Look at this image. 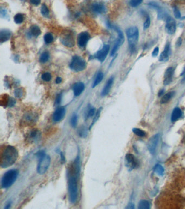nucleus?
Instances as JSON below:
<instances>
[{
    "instance_id": "nucleus-38",
    "label": "nucleus",
    "mask_w": 185,
    "mask_h": 209,
    "mask_svg": "<svg viewBox=\"0 0 185 209\" xmlns=\"http://www.w3.org/2000/svg\"><path fill=\"white\" fill-rule=\"evenodd\" d=\"M133 133H135V135H136L140 137H144L146 133L144 132V131H143L142 130L138 128H134L132 129Z\"/></svg>"
},
{
    "instance_id": "nucleus-18",
    "label": "nucleus",
    "mask_w": 185,
    "mask_h": 209,
    "mask_svg": "<svg viewBox=\"0 0 185 209\" xmlns=\"http://www.w3.org/2000/svg\"><path fill=\"white\" fill-rule=\"evenodd\" d=\"M174 70H175L174 68L173 67H169L167 68V70L165 71L164 80H163V83L165 85H168L172 82L174 74Z\"/></svg>"
},
{
    "instance_id": "nucleus-35",
    "label": "nucleus",
    "mask_w": 185,
    "mask_h": 209,
    "mask_svg": "<svg viewBox=\"0 0 185 209\" xmlns=\"http://www.w3.org/2000/svg\"><path fill=\"white\" fill-rule=\"evenodd\" d=\"M77 122H78V115L76 113H74L72 115L70 119L71 126L73 128L76 127L77 125Z\"/></svg>"
},
{
    "instance_id": "nucleus-45",
    "label": "nucleus",
    "mask_w": 185,
    "mask_h": 209,
    "mask_svg": "<svg viewBox=\"0 0 185 209\" xmlns=\"http://www.w3.org/2000/svg\"><path fill=\"white\" fill-rule=\"evenodd\" d=\"M46 154L45 153V151L44 150H40V151H39L38 152H37V153L36 154V156L38 157V159H39L41 158L42 157L44 156L45 155H46Z\"/></svg>"
},
{
    "instance_id": "nucleus-22",
    "label": "nucleus",
    "mask_w": 185,
    "mask_h": 209,
    "mask_svg": "<svg viewBox=\"0 0 185 209\" xmlns=\"http://www.w3.org/2000/svg\"><path fill=\"white\" fill-rule=\"evenodd\" d=\"M114 77L113 76L111 77L108 81L106 83V85L104 87L103 90L101 93V95L103 97H105L106 95L109 94V92L111 89L112 86L114 83Z\"/></svg>"
},
{
    "instance_id": "nucleus-31",
    "label": "nucleus",
    "mask_w": 185,
    "mask_h": 209,
    "mask_svg": "<svg viewBox=\"0 0 185 209\" xmlns=\"http://www.w3.org/2000/svg\"><path fill=\"white\" fill-rule=\"evenodd\" d=\"M149 208H150V203L147 200H141L138 204L139 209H149Z\"/></svg>"
},
{
    "instance_id": "nucleus-36",
    "label": "nucleus",
    "mask_w": 185,
    "mask_h": 209,
    "mask_svg": "<svg viewBox=\"0 0 185 209\" xmlns=\"http://www.w3.org/2000/svg\"><path fill=\"white\" fill-rule=\"evenodd\" d=\"M24 16L22 14H17L14 16V21L17 24H20L24 21Z\"/></svg>"
},
{
    "instance_id": "nucleus-48",
    "label": "nucleus",
    "mask_w": 185,
    "mask_h": 209,
    "mask_svg": "<svg viewBox=\"0 0 185 209\" xmlns=\"http://www.w3.org/2000/svg\"><path fill=\"white\" fill-rule=\"evenodd\" d=\"M30 3L34 6H38L41 2V0H30Z\"/></svg>"
},
{
    "instance_id": "nucleus-15",
    "label": "nucleus",
    "mask_w": 185,
    "mask_h": 209,
    "mask_svg": "<svg viewBox=\"0 0 185 209\" xmlns=\"http://www.w3.org/2000/svg\"><path fill=\"white\" fill-rule=\"evenodd\" d=\"M90 39V35L87 32H84L80 33L78 39H77V42L78 44L79 45L80 47H85L86 45L88 44V40Z\"/></svg>"
},
{
    "instance_id": "nucleus-9",
    "label": "nucleus",
    "mask_w": 185,
    "mask_h": 209,
    "mask_svg": "<svg viewBox=\"0 0 185 209\" xmlns=\"http://www.w3.org/2000/svg\"><path fill=\"white\" fill-rule=\"evenodd\" d=\"M60 41L62 44L68 47H73L74 45V37L70 32L65 31L63 33L60 37Z\"/></svg>"
},
{
    "instance_id": "nucleus-33",
    "label": "nucleus",
    "mask_w": 185,
    "mask_h": 209,
    "mask_svg": "<svg viewBox=\"0 0 185 209\" xmlns=\"http://www.w3.org/2000/svg\"><path fill=\"white\" fill-rule=\"evenodd\" d=\"M41 13L43 16L45 18H48L50 15V11L46 4H42L41 6Z\"/></svg>"
},
{
    "instance_id": "nucleus-12",
    "label": "nucleus",
    "mask_w": 185,
    "mask_h": 209,
    "mask_svg": "<svg viewBox=\"0 0 185 209\" xmlns=\"http://www.w3.org/2000/svg\"><path fill=\"white\" fill-rule=\"evenodd\" d=\"M176 29V22L173 18L168 16L166 19V30L169 34H173L175 32Z\"/></svg>"
},
{
    "instance_id": "nucleus-13",
    "label": "nucleus",
    "mask_w": 185,
    "mask_h": 209,
    "mask_svg": "<svg viewBox=\"0 0 185 209\" xmlns=\"http://www.w3.org/2000/svg\"><path fill=\"white\" fill-rule=\"evenodd\" d=\"M159 141V135L158 134L153 136L149 139L148 143V148L150 153L152 154H155Z\"/></svg>"
},
{
    "instance_id": "nucleus-10",
    "label": "nucleus",
    "mask_w": 185,
    "mask_h": 209,
    "mask_svg": "<svg viewBox=\"0 0 185 209\" xmlns=\"http://www.w3.org/2000/svg\"><path fill=\"white\" fill-rule=\"evenodd\" d=\"M38 119V115L34 112H28L26 113L22 118V123L25 125L31 126L34 125Z\"/></svg>"
},
{
    "instance_id": "nucleus-53",
    "label": "nucleus",
    "mask_w": 185,
    "mask_h": 209,
    "mask_svg": "<svg viewBox=\"0 0 185 209\" xmlns=\"http://www.w3.org/2000/svg\"><path fill=\"white\" fill-rule=\"evenodd\" d=\"M181 43H182V40H181V39L179 38L178 39V40L177 41V43H176V45H177L178 46H180L181 44Z\"/></svg>"
},
{
    "instance_id": "nucleus-3",
    "label": "nucleus",
    "mask_w": 185,
    "mask_h": 209,
    "mask_svg": "<svg viewBox=\"0 0 185 209\" xmlns=\"http://www.w3.org/2000/svg\"><path fill=\"white\" fill-rule=\"evenodd\" d=\"M126 34L129 43L130 51L131 52H135L136 45L137 44L139 38V31L137 27H129L126 31Z\"/></svg>"
},
{
    "instance_id": "nucleus-44",
    "label": "nucleus",
    "mask_w": 185,
    "mask_h": 209,
    "mask_svg": "<svg viewBox=\"0 0 185 209\" xmlns=\"http://www.w3.org/2000/svg\"><path fill=\"white\" fill-rule=\"evenodd\" d=\"M16 101L15 99H13V97H9L7 101V105L9 107H13L15 105Z\"/></svg>"
},
{
    "instance_id": "nucleus-46",
    "label": "nucleus",
    "mask_w": 185,
    "mask_h": 209,
    "mask_svg": "<svg viewBox=\"0 0 185 209\" xmlns=\"http://www.w3.org/2000/svg\"><path fill=\"white\" fill-rule=\"evenodd\" d=\"M62 94H59L57 95L56 97V101H55V103H56V105H59L60 103H61V101H62Z\"/></svg>"
},
{
    "instance_id": "nucleus-17",
    "label": "nucleus",
    "mask_w": 185,
    "mask_h": 209,
    "mask_svg": "<svg viewBox=\"0 0 185 209\" xmlns=\"http://www.w3.org/2000/svg\"><path fill=\"white\" fill-rule=\"evenodd\" d=\"M110 50V46L109 45H104L103 48L97 52L96 57L99 61L103 62L106 59V56H108Z\"/></svg>"
},
{
    "instance_id": "nucleus-30",
    "label": "nucleus",
    "mask_w": 185,
    "mask_h": 209,
    "mask_svg": "<svg viewBox=\"0 0 185 209\" xmlns=\"http://www.w3.org/2000/svg\"><path fill=\"white\" fill-rule=\"evenodd\" d=\"M102 110V108L100 107V109H98L97 111H96V114L94 115V118L93 119L92 122V123H91L90 127H89V130H91V128L94 125V124L97 122V121L98 120V119L100 117V113H101Z\"/></svg>"
},
{
    "instance_id": "nucleus-24",
    "label": "nucleus",
    "mask_w": 185,
    "mask_h": 209,
    "mask_svg": "<svg viewBox=\"0 0 185 209\" xmlns=\"http://www.w3.org/2000/svg\"><path fill=\"white\" fill-rule=\"evenodd\" d=\"M182 112L181 109L179 107H176L174 109L171 115V121L172 122H175L178 121L179 118L181 117Z\"/></svg>"
},
{
    "instance_id": "nucleus-55",
    "label": "nucleus",
    "mask_w": 185,
    "mask_h": 209,
    "mask_svg": "<svg viewBox=\"0 0 185 209\" xmlns=\"http://www.w3.org/2000/svg\"></svg>"
},
{
    "instance_id": "nucleus-11",
    "label": "nucleus",
    "mask_w": 185,
    "mask_h": 209,
    "mask_svg": "<svg viewBox=\"0 0 185 209\" xmlns=\"http://www.w3.org/2000/svg\"><path fill=\"white\" fill-rule=\"evenodd\" d=\"M125 164L127 168L130 170H132L138 166V162L134 155L127 154L125 158Z\"/></svg>"
},
{
    "instance_id": "nucleus-40",
    "label": "nucleus",
    "mask_w": 185,
    "mask_h": 209,
    "mask_svg": "<svg viewBox=\"0 0 185 209\" xmlns=\"http://www.w3.org/2000/svg\"><path fill=\"white\" fill-rule=\"evenodd\" d=\"M143 0H130L129 4L132 7H137L142 3Z\"/></svg>"
},
{
    "instance_id": "nucleus-26",
    "label": "nucleus",
    "mask_w": 185,
    "mask_h": 209,
    "mask_svg": "<svg viewBox=\"0 0 185 209\" xmlns=\"http://www.w3.org/2000/svg\"><path fill=\"white\" fill-rule=\"evenodd\" d=\"M30 32L33 36L35 37H38L41 34V31L39 27L36 25H33L30 28Z\"/></svg>"
},
{
    "instance_id": "nucleus-43",
    "label": "nucleus",
    "mask_w": 185,
    "mask_h": 209,
    "mask_svg": "<svg viewBox=\"0 0 185 209\" xmlns=\"http://www.w3.org/2000/svg\"><path fill=\"white\" fill-rule=\"evenodd\" d=\"M174 14L175 17L176 19H180L181 18V13L180 12L179 10L176 7L174 8Z\"/></svg>"
},
{
    "instance_id": "nucleus-6",
    "label": "nucleus",
    "mask_w": 185,
    "mask_h": 209,
    "mask_svg": "<svg viewBox=\"0 0 185 209\" xmlns=\"http://www.w3.org/2000/svg\"><path fill=\"white\" fill-rule=\"evenodd\" d=\"M37 172L40 175L44 174L47 172L51 164V157L49 155H45L38 159Z\"/></svg>"
},
{
    "instance_id": "nucleus-19",
    "label": "nucleus",
    "mask_w": 185,
    "mask_h": 209,
    "mask_svg": "<svg viewBox=\"0 0 185 209\" xmlns=\"http://www.w3.org/2000/svg\"><path fill=\"white\" fill-rule=\"evenodd\" d=\"M91 9L94 13L99 14L106 13V6L101 2H95L92 4Z\"/></svg>"
},
{
    "instance_id": "nucleus-34",
    "label": "nucleus",
    "mask_w": 185,
    "mask_h": 209,
    "mask_svg": "<svg viewBox=\"0 0 185 209\" xmlns=\"http://www.w3.org/2000/svg\"><path fill=\"white\" fill-rule=\"evenodd\" d=\"M50 59V54L48 52H44L41 54L40 57V62L42 63L47 62Z\"/></svg>"
},
{
    "instance_id": "nucleus-50",
    "label": "nucleus",
    "mask_w": 185,
    "mask_h": 209,
    "mask_svg": "<svg viewBox=\"0 0 185 209\" xmlns=\"http://www.w3.org/2000/svg\"><path fill=\"white\" fill-rule=\"evenodd\" d=\"M62 82V79L60 77H58L56 80V84H59Z\"/></svg>"
},
{
    "instance_id": "nucleus-52",
    "label": "nucleus",
    "mask_w": 185,
    "mask_h": 209,
    "mask_svg": "<svg viewBox=\"0 0 185 209\" xmlns=\"http://www.w3.org/2000/svg\"><path fill=\"white\" fill-rule=\"evenodd\" d=\"M11 205H12V203L10 202H9L6 205V206L4 207V209H8L10 208L11 206Z\"/></svg>"
},
{
    "instance_id": "nucleus-20",
    "label": "nucleus",
    "mask_w": 185,
    "mask_h": 209,
    "mask_svg": "<svg viewBox=\"0 0 185 209\" xmlns=\"http://www.w3.org/2000/svg\"><path fill=\"white\" fill-rule=\"evenodd\" d=\"M170 45L169 43H167L165 46L164 50L162 51L160 55L159 61L160 62H166L169 59V57L170 55Z\"/></svg>"
},
{
    "instance_id": "nucleus-16",
    "label": "nucleus",
    "mask_w": 185,
    "mask_h": 209,
    "mask_svg": "<svg viewBox=\"0 0 185 209\" xmlns=\"http://www.w3.org/2000/svg\"><path fill=\"white\" fill-rule=\"evenodd\" d=\"M148 5L156 10V11L158 12V18L159 20H163L165 18L166 19L167 18L168 16H167L165 12L163 10L162 8L158 3H156L155 2H150L149 3H148Z\"/></svg>"
},
{
    "instance_id": "nucleus-21",
    "label": "nucleus",
    "mask_w": 185,
    "mask_h": 209,
    "mask_svg": "<svg viewBox=\"0 0 185 209\" xmlns=\"http://www.w3.org/2000/svg\"><path fill=\"white\" fill-rule=\"evenodd\" d=\"M85 89L84 84L81 82H77L73 86L74 94L76 97H79L82 94Z\"/></svg>"
},
{
    "instance_id": "nucleus-37",
    "label": "nucleus",
    "mask_w": 185,
    "mask_h": 209,
    "mask_svg": "<svg viewBox=\"0 0 185 209\" xmlns=\"http://www.w3.org/2000/svg\"><path fill=\"white\" fill-rule=\"evenodd\" d=\"M44 41L46 44H50L53 41V35L50 33H46L44 36Z\"/></svg>"
},
{
    "instance_id": "nucleus-27",
    "label": "nucleus",
    "mask_w": 185,
    "mask_h": 209,
    "mask_svg": "<svg viewBox=\"0 0 185 209\" xmlns=\"http://www.w3.org/2000/svg\"><path fill=\"white\" fill-rule=\"evenodd\" d=\"M96 109L92 106H89L87 109L86 112H85V119H87L88 118H91L94 117L96 114Z\"/></svg>"
},
{
    "instance_id": "nucleus-14",
    "label": "nucleus",
    "mask_w": 185,
    "mask_h": 209,
    "mask_svg": "<svg viewBox=\"0 0 185 209\" xmlns=\"http://www.w3.org/2000/svg\"><path fill=\"white\" fill-rule=\"evenodd\" d=\"M65 115H66V109L64 107H58L53 113V121L56 123L62 121L64 118Z\"/></svg>"
},
{
    "instance_id": "nucleus-28",
    "label": "nucleus",
    "mask_w": 185,
    "mask_h": 209,
    "mask_svg": "<svg viewBox=\"0 0 185 209\" xmlns=\"http://www.w3.org/2000/svg\"><path fill=\"white\" fill-rule=\"evenodd\" d=\"M103 77H104V74L102 72H100L98 73L96 76V77L94 80V82L93 83L92 85V88H94L96 86L98 85L103 80Z\"/></svg>"
},
{
    "instance_id": "nucleus-47",
    "label": "nucleus",
    "mask_w": 185,
    "mask_h": 209,
    "mask_svg": "<svg viewBox=\"0 0 185 209\" xmlns=\"http://www.w3.org/2000/svg\"><path fill=\"white\" fill-rule=\"evenodd\" d=\"M159 52V47H156L153 51V52H152V56H153V57H156V56L158 55Z\"/></svg>"
},
{
    "instance_id": "nucleus-1",
    "label": "nucleus",
    "mask_w": 185,
    "mask_h": 209,
    "mask_svg": "<svg viewBox=\"0 0 185 209\" xmlns=\"http://www.w3.org/2000/svg\"><path fill=\"white\" fill-rule=\"evenodd\" d=\"M68 192L69 200L71 203H76L78 198V180L80 172V163L74 161L68 170Z\"/></svg>"
},
{
    "instance_id": "nucleus-2",
    "label": "nucleus",
    "mask_w": 185,
    "mask_h": 209,
    "mask_svg": "<svg viewBox=\"0 0 185 209\" xmlns=\"http://www.w3.org/2000/svg\"><path fill=\"white\" fill-rule=\"evenodd\" d=\"M19 154L16 148L12 145H6L1 151V167L6 168L12 166L18 159Z\"/></svg>"
},
{
    "instance_id": "nucleus-29",
    "label": "nucleus",
    "mask_w": 185,
    "mask_h": 209,
    "mask_svg": "<svg viewBox=\"0 0 185 209\" xmlns=\"http://www.w3.org/2000/svg\"><path fill=\"white\" fill-rule=\"evenodd\" d=\"M154 170L155 171L156 173L160 176H163L164 174L165 170L161 165H159V164L156 165L154 167Z\"/></svg>"
},
{
    "instance_id": "nucleus-42",
    "label": "nucleus",
    "mask_w": 185,
    "mask_h": 209,
    "mask_svg": "<svg viewBox=\"0 0 185 209\" xmlns=\"http://www.w3.org/2000/svg\"><path fill=\"white\" fill-rule=\"evenodd\" d=\"M150 18L149 15H147L146 16V19L144 21V25H143V27H144V30H147L148 29L150 25Z\"/></svg>"
},
{
    "instance_id": "nucleus-8",
    "label": "nucleus",
    "mask_w": 185,
    "mask_h": 209,
    "mask_svg": "<svg viewBox=\"0 0 185 209\" xmlns=\"http://www.w3.org/2000/svg\"><path fill=\"white\" fill-rule=\"evenodd\" d=\"M111 27L112 28H114L118 33L117 40L114 46L112 48L111 52V53H110L111 56H114L115 53H116V52L117 51L119 47H120V46L123 44V43L124 41V37L123 34L122 32V31L119 28H118L117 27L112 26Z\"/></svg>"
},
{
    "instance_id": "nucleus-25",
    "label": "nucleus",
    "mask_w": 185,
    "mask_h": 209,
    "mask_svg": "<svg viewBox=\"0 0 185 209\" xmlns=\"http://www.w3.org/2000/svg\"><path fill=\"white\" fill-rule=\"evenodd\" d=\"M174 95H175V92L174 91L168 92L167 94H166L162 97L161 100V103H162V104L167 103L168 102H169L170 99L173 97Z\"/></svg>"
},
{
    "instance_id": "nucleus-51",
    "label": "nucleus",
    "mask_w": 185,
    "mask_h": 209,
    "mask_svg": "<svg viewBox=\"0 0 185 209\" xmlns=\"http://www.w3.org/2000/svg\"><path fill=\"white\" fill-rule=\"evenodd\" d=\"M126 208V209H134V208H134V205L132 203L129 204V205H128V206H127Z\"/></svg>"
},
{
    "instance_id": "nucleus-41",
    "label": "nucleus",
    "mask_w": 185,
    "mask_h": 209,
    "mask_svg": "<svg viewBox=\"0 0 185 209\" xmlns=\"http://www.w3.org/2000/svg\"><path fill=\"white\" fill-rule=\"evenodd\" d=\"M14 95L16 97L21 98L24 95V91L21 88H17L15 90Z\"/></svg>"
},
{
    "instance_id": "nucleus-54",
    "label": "nucleus",
    "mask_w": 185,
    "mask_h": 209,
    "mask_svg": "<svg viewBox=\"0 0 185 209\" xmlns=\"http://www.w3.org/2000/svg\"><path fill=\"white\" fill-rule=\"evenodd\" d=\"M163 93H164V90H161L160 91H159V94H158V95H159V96H162V95H163Z\"/></svg>"
},
{
    "instance_id": "nucleus-7",
    "label": "nucleus",
    "mask_w": 185,
    "mask_h": 209,
    "mask_svg": "<svg viewBox=\"0 0 185 209\" xmlns=\"http://www.w3.org/2000/svg\"><path fill=\"white\" fill-rule=\"evenodd\" d=\"M41 138V131L38 129L34 128L30 130L27 133L26 139L30 143H35L40 140Z\"/></svg>"
},
{
    "instance_id": "nucleus-39",
    "label": "nucleus",
    "mask_w": 185,
    "mask_h": 209,
    "mask_svg": "<svg viewBox=\"0 0 185 209\" xmlns=\"http://www.w3.org/2000/svg\"><path fill=\"white\" fill-rule=\"evenodd\" d=\"M41 79L45 82H49L51 80L52 75L50 73H45L41 75Z\"/></svg>"
},
{
    "instance_id": "nucleus-23",
    "label": "nucleus",
    "mask_w": 185,
    "mask_h": 209,
    "mask_svg": "<svg viewBox=\"0 0 185 209\" xmlns=\"http://www.w3.org/2000/svg\"><path fill=\"white\" fill-rule=\"evenodd\" d=\"M12 35V33L9 30H1L0 32V40L1 43H4L8 41Z\"/></svg>"
},
{
    "instance_id": "nucleus-5",
    "label": "nucleus",
    "mask_w": 185,
    "mask_h": 209,
    "mask_svg": "<svg viewBox=\"0 0 185 209\" xmlns=\"http://www.w3.org/2000/svg\"><path fill=\"white\" fill-rule=\"evenodd\" d=\"M86 63L80 56H74L71 61L70 68L76 72H80L84 70L86 68Z\"/></svg>"
},
{
    "instance_id": "nucleus-49",
    "label": "nucleus",
    "mask_w": 185,
    "mask_h": 209,
    "mask_svg": "<svg viewBox=\"0 0 185 209\" xmlns=\"http://www.w3.org/2000/svg\"><path fill=\"white\" fill-rule=\"evenodd\" d=\"M60 159H61V162L62 163H64L66 162V159H65V155H64V154L62 153V152H60Z\"/></svg>"
},
{
    "instance_id": "nucleus-32",
    "label": "nucleus",
    "mask_w": 185,
    "mask_h": 209,
    "mask_svg": "<svg viewBox=\"0 0 185 209\" xmlns=\"http://www.w3.org/2000/svg\"><path fill=\"white\" fill-rule=\"evenodd\" d=\"M78 133L80 137H81L82 138H85L88 136V131L87 130V129L85 127H80L78 130Z\"/></svg>"
},
{
    "instance_id": "nucleus-4",
    "label": "nucleus",
    "mask_w": 185,
    "mask_h": 209,
    "mask_svg": "<svg viewBox=\"0 0 185 209\" xmlns=\"http://www.w3.org/2000/svg\"><path fill=\"white\" fill-rule=\"evenodd\" d=\"M18 170L10 169L6 172L1 179V187L2 189H8L15 183L18 178Z\"/></svg>"
}]
</instances>
